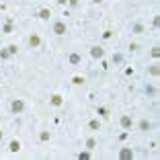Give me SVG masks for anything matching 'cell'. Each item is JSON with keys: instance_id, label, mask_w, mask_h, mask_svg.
Listing matches in <instances>:
<instances>
[{"instance_id": "cell-13", "label": "cell", "mask_w": 160, "mask_h": 160, "mask_svg": "<svg viewBox=\"0 0 160 160\" xmlns=\"http://www.w3.org/2000/svg\"><path fill=\"white\" fill-rule=\"evenodd\" d=\"M131 33H133V35L144 33V25H142V23H133V25H131Z\"/></svg>"}, {"instance_id": "cell-6", "label": "cell", "mask_w": 160, "mask_h": 160, "mask_svg": "<svg viewBox=\"0 0 160 160\" xmlns=\"http://www.w3.org/2000/svg\"><path fill=\"white\" fill-rule=\"evenodd\" d=\"M37 17H39V19H41V21H47L49 17H51V8H39Z\"/></svg>"}, {"instance_id": "cell-4", "label": "cell", "mask_w": 160, "mask_h": 160, "mask_svg": "<svg viewBox=\"0 0 160 160\" xmlns=\"http://www.w3.org/2000/svg\"><path fill=\"white\" fill-rule=\"evenodd\" d=\"M90 56L95 60H103V58H105V49L99 47V45H92V47H90Z\"/></svg>"}, {"instance_id": "cell-18", "label": "cell", "mask_w": 160, "mask_h": 160, "mask_svg": "<svg viewBox=\"0 0 160 160\" xmlns=\"http://www.w3.org/2000/svg\"><path fill=\"white\" fill-rule=\"evenodd\" d=\"M144 90H146V95H154V92H156V86H152V84H146Z\"/></svg>"}, {"instance_id": "cell-27", "label": "cell", "mask_w": 160, "mask_h": 160, "mask_svg": "<svg viewBox=\"0 0 160 160\" xmlns=\"http://www.w3.org/2000/svg\"><path fill=\"white\" fill-rule=\"evenodd\" d=\"M152 25H154V29H156V27H158V25H160V17H158V15L154 17V21H152Z\"/></svg>"}, {"instance_id": "cell-3", "label": "cell", "mask_w": 160, "mask_h": 160, "mask_svg": "<svg viewBox=\"0 0 160 160\" xmlns=\"http://www.w3.org/2000/svg\"><path fill=\"white\" fill-rule=\"evenodd\" d=\"M119 125H121L123 129H131V127H133V119H131L129 115H121L119 117Z\"/></svg>"}, {"instance_id": "cell-25", "label": "cell", "mask_w": 160, "mask_h": 160, "mask_svg": "<svg viewBox=\"0 0 160 160\" xmlns=\"http://www.w3.org/2000/svg\"><path fill=\"white\" fill-rule=\"evenodd\" d=\"M68 4L72 6V8H78V6H80V0H68Z\"/></svg>"}, {"instance_id": "cell-5", "label": "cell", "mask_w": 160, "mask_h": 160, "mask_svg": "<svg viewBox=\"0 0 160 160\" xmlns=\"http://www.w3.org/2000/svg\"><path fill=\"white\" fill-rule=\"evenodd\" d=\"M119 158L121 160H131L133 158V152H131L129 148H121V150H119Z\"/></svg>"}, {"instance_id": "cell-11", "label": "cell", "mask_w": 160, "mask_h": 160, "mask_svg": "<svg viewBox=\"0 0 160 160\" xmlns=\"http://www.w3.org/2000/svg\"><path fill=\"white\" fill-rule=\"evenodd\" d=\"M21 150V142L19 140H12V142H10V144H8V152H12V154H17V152H19Z\"/></svg>"}, {"instance_id": "cell-2", "label": "cell", "mask_w": 160, "mask_h": 160, "mask_svg": "<svg viewBox=\"0 0 160 160\" xmlns=\"http://www.w3.org/2000/svg\"><path fill=\"white\" fill-rule=\"evenodd\" d=\"M51 31L56 35H60V37H62V35L68 33V27H66V23H64V21H56V23H53V27H51Z\"/></svg>"}, {"instance_id": "cell-26", "label": "cell", "mask_w": 160, "mask_h": 160, "mask_svg": "<svg viewBox=\"0 0 160 160\" xmlns=\"http://www.w3.org/2000/svg\"><path fill=\"white\" fill-rule=\"evenodd\" d=\"M72 82H74V84H82V82H84V78H80V76H74V78H72Z\"/></svg>"}, {"instance_id": "cell-22", "label": "cell", "mask_w": 160, "mask_h": 160, "mask_svg": "<svg viewBox=\"0 0 160 160\" xmlns=\"http://www.w3.org/2000/svg\"><path fill=\"white\" fill-rule=\"evenodd\" d=\"M2 33H12V23H6L2 27Z\"/></svg>"}, {"instance_id": "cell-15", "label": "cell", "mask_w": 160, "mask_h": 160, "mask_svg": "<svg viewBox=\"0 0 160 160\" xmlns=\"http://www.w3.org/2000/svg\"><path fill=\"white\" fill-rule=\"evenodd\" d=\"M84 146H86V150H92V148L97 146V140H95V138H88V140H86V144H84Z\"/></svg>"}, {"instance_id": "cell-29", "label": "cell", "mask_w": 160, "mask_h": 160, "mask_svg": "<svg viewBox=\"0 0 160 160\" xmlns=\"http://www.w3.org/2000/svg\"><path fill=\"white\" fill-rule=\"evenodd\" d=\"M58 4H62V6H64V4H68V0H58Z\"/></svg>"}, {"instance_id": "cell-8", "label": "cell", "mask_w": 160, "mask_h": 160, "mask_svg": "<svg viewBox=\"0 0 160 160\" xmlns=\"http://www.w3.org/2000/svg\"><path fill=\"white\" fill-rule=\"evenodd\" d=\"M29 45L33 49H37L39 45H41V37H39V35H31V37H29Z\"/></svg>"}, {"instance_id": "cell-17", "label": "cell", "mask_w": 160, "mask_h": 160, "mask_svg": "<svg viewBox=\"0 0 160 160\" xmlns=\"http://www.w3.org/2000/svg\"><path fill=\"white\" fill-rule=\"evenodd\" d=\"M148 74H150V76H158L160 68H158V66H150V68H148Z\"/></svg>"}, {"instance_id": "cell-24", "label": "cell", "mask_w": 160, "mask_h": 160, "mask_svg": "<svg viewBox=\"0 0 160 160\" xmlns=\"http://www.w3.org/2000/svg\"><path fill=\"white\" fill-rule=\"evenodd\" d=\"M152 58H160V47H158V45L152 47Z\"/></svg>"}, {"instance_id": "cell-9", "label": "cell", "mask_w": 160, "mask_h": 160, "mask_svg": "<svg viewBox=\"0 0 160 160\" xmlns=\"http://www.w3.org/2000/svg\"><path fill=\"white\" fill-rule=\"evenodd\" d=\"M138 129H140V131H150L152 129V123L148 121V119H142V121L138 123Z\"/></svg>"}, {"instance_id": "cell-19", "label": "cell", "mask_w": 160, "mask_h": 160, "mask_svg": "<svg viewBox=\"0 0 160 160\" xmlns=\"http://www.w3.org/2000/svg\"><path fill=\"white\" fill-rule=\"evenodd\" d=\"M6 49H8V53H10V56H17V51H19V47H17L15 43H12V45H8Z\"/></svg>"}, {"instance_id": "cell-16", "label": "cell", "mask_w": 160, "mask_h": 160, "mask_svg": "<svg viewBox=\"0 0 160 160\" xmlns=\"http://www.w3.org/2000/svg\"><path fill=\"white\" fill-rule=\"evenodd\" d=\"M78 160H90V150H84L78 154Z\"/></svg>"}, {"instance_id": "cell-31", "label": "cell", "mask_w": 160, "mask_h": 160, "mask_svg": "<svg viewBox=\"0 0 160 160\" xmlns=\"http://www.w3.org/2000/svg\"><path fill=\"white\" fill-rule=\"evenodd\" d=\"M2 136H4V133H2V131H0V140H2Z\"/></svg>"}, {"instance_id": "cell-32", "label": "cell", "mask_w": 160, "mask_h": 160, "mask_svg": "<svg viewBox=\"0 0 160 160\" xmlns=\"http://www.w3.org/2000/svg\"><path fill=\"white\" fill-rule=\"evenodd\" d=\"M0 82H2V80H0Z\"/></svg>"}, {"instance_id": "cell-21", "label": "cell", "mask_w": 160, "mask_h": 160, "mask_svg": "<svg viewBox=\"0 0 160 160\" xmlns=\"http://www.w3.org/2000/svg\"><path fill=\"white\" fill-rule=\"evenodd\" d=\"M8 58H10L8 49H0V60H8Z\"/></svg>"}, {"instance_id": "cell-23", "label": "cell", "mask_w": 160, "mask_h": 160, "mask_svg": "<svg viewBox=\"0 0 160 160\" xmlns=\"http://www.w3.org/2000/svg\"><path fill=\"white\" fill-rule=\"evenodd\" d=\"M113 62H115V64H121L123 62V56H121V53H115V56H113Z\"/></svg>"}, {"instance_id": "cell-10", "label": "cell", "mask_w": 160, "mask_h": 160, "mask_svg": "<svg viewBox=\"0 0 160 160\" xmlns=\"http://www.w3.org/2000/svg\"><path fill=\"white\" fill-rule=\"evenodd\" d=\"M68 62L72 64V66H78V64L82 62V58H80V53H70V56H68Z\"/></svg>"}, {"instance_id": "cell-30", "label": "cell", "mask_w": 160, "mask_h": 160, "mask_svg": "<svg viewBox=\"0 0 160 160\" xmlns=\"http://www.w3.org/2000/svg\"><path fill=\"white\" fill-rule=\"evenodd\" d=\"M92 2H95V4H101V2H103V0H92Z\"/></svg>"}, {"instance_id": "cell-28", "label": "cell", "mask_w": 160, "mask_h": 160, "mask_svg": "<svg viewBox=\"0 0 160 160\" xmlns=\"http://www.w3.org/2000/svg\"><path fill=\"white\" fill-rule=\"evenodd\" d=\"M111 35H113L111 31H105V33H103V39H111Z\"/></svg>"}, {"instance_id": "cell-12", "label": "cell", "mask_w": 160, "mask_h": 160, "mask_svg": "<svg viewBox=\"0 0 160 160\" xmlns=\"http://www.w3.org/2000/svg\"><path fill=\"white\" fill-rule=\"evenodd\" d=\"M88 129L90 131H99L101 129V121H99V119H90V121H88Z\"/></svg>"}, {"instance_id": "cell-1", "label": "cell", "mask_w": 160, "mask_h": 160, "mask_svg": "<svg viewBox=\"0 0 160 160\" xmlns=\"http://www.w3.org/2000/svg\"><path fill=\"white\" fill-rule=\"evenodd\" d=\"M10 111L15 113V115H21L25 111V101L23 99H15V101L10 103Z\"/></svg>"}, {"instance_id": "cell-14", "label": "cell", "mask_w": 160, "mask_h": 160, "mask_svg": "<svg viewBox=\"0 0 160 160\" xmlns=\"http://www.w3.org/2000/svg\"><path fill=\"white\" fill-rule=\"evenodd\" d=\"M51 140V131H41L39 133V142H49Z\"/></svg>"}, {"instance_id": "cell-20", "label": "cell", "mask_w": 160, "mask_h": 160, "mask_svg": "<svg viewBox=\"0 0 160 160\" xmlns=\"http://www.w3.org/2000/svg\"><path fill=\"white\" fill-rule=\"evenodd\" d=\"M107 113H109V111H107L105 107H97V115H101V117H107Z\"/></svg>"}, {"instance_id": "cell-7", "label": "cell", "mask_w": 160, "mask_h": 160, "mask_svg": "<svg viewBox=\"0 0 160 160\" xmlns=\"http://www.w3.org/2000/svg\"><path fill=\"white\" fill-rule=\"evenodd\" d=\"M49 103H51L53 107H62V105H64V99H62V95H51Z\"/></svg>"}]
</instances>
